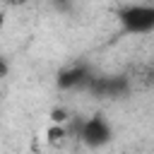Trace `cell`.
I'll use <instances>...</instances> for the list:
<instances>
[{"label":"cell","mask_w":154,"mask_h":154,"mask_svg":"<svg viewBox=\"0 0 154 154\" xmlns=\"http://www.w3.org/2000/svg\"><path fill=\"white\" fill-rule=\"evenodd\" d=\"M48 142L51 144H63L65 142V137H67V130H65V125L63 123H55L53 128H48Z\"/></svg>","instance_id":"cell-3"},{"label":"cell","mask_w":154,"mask_h":154,"mask_svg":"<svg viewBox=\"0 0 154 154\" xmlns=\"http://www.w3.org/2000/svg\"><path fill=\"white\" fill-rule=\"evenodd\" d=\"M2 26H5V14L0 12V29H2Z\"/></svg>","instance_id":"cell-6"},{"label":"cell","mask_w":154,"mask_h":154,"mask_svg":"<svg viewBox=\"0 0 154 154\" xmlns=\"http://www.w3.org/2000/svg\"><path fill=\"white\" fill-rule=\"evenodd\" d=\"M2 2H7V5H24V2H29V0H2Z\"/></svg>","instance_id":"cell-5"},{"label":"cell","mask_w":154,"mask_h":154,"mask_svg":"<svg viewBox=\"0 0 154 154\" xmlns=\"http://www.w3.org/2000/svg\"><path fill=\"white\" fill-rule=\"evenodd\" d=\"M118 19H120L123 29L130 34H149L154 29V7L135 2V5H128L125 10H120Z\"/></svg>","instance_id":"cell-1"},{"label":"cell","mask_w":154,"mask_h":154,"mask_svg":"<svg viewBox=\"0 0 154 154\" xmlns=\"http://www.w3.org/2000/svg\"><path fill=\"white\" fill-rule=\"evenodd\" d=\"M51 118H53V123H65V120H67V113H65L63 108H58V111H53Z\"/></svg>","instance_id":"cell-4"},{"label":"cell","mask_w":154,"mask_h":154,"mask_svg":"<svg viewBox=\"0 0 154 154\" xmlns=\"http://www.w3.org/2000/svg\"><path fill=\"white\" fill-rule=\"evenodd\" d=\"M82 140L87 142V144H91V147H101L103 142H108L111 140V128H108V123L103 120V118H89L84 125H82Z\"/></svg>","instance_id":"cell-2"}]
</instances>
